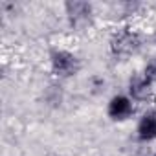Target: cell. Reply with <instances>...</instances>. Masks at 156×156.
Instances as JSON below:
<instances>
[{
	"label": "cell",
	"mask_w": 156,
	"mask_h": 156,
	"mask_svg": "<svg viewBox=\"0 0 156 156\" xmlns=\"http://www.w3.org/2000/svg\"><path fill=\"white\" fill-rule=\"evenodd\" d=\"M130 94L136 99H147L151 94V83L145 77H134L130 81Z\"/></svg>",
	"instance_id": "5b68a950"
},
{
	"label": "cell",
	"mask_w": 156,
	"mask_h": 156,
	"mask_svg": "<svg viewBox=\"0 0 156 156\" xmlns=\"http://www.w3.org/2000/svg\"><path fill=\"white\" fill-rule=\"evenodd\" d=\"M145 79L149 83H156V59L147 64V68H145Z\"/></svg>",
	"instance_id": "52a82bcc"
},
{
	"label": "cell",
	"mask_w": 156,
	"mask_h": 156,
	"mask_svg": "<svg viewBox=\"0 0 156 156\" xmlns=\"http://www.w3.org/2000/svg\"><path fill=\"white\" fill-rule=\"evenodd\" d=\"M132 103L129 98L125 96H116L110 99L108 103V116L116 121H121V119H127L130 114H132Z\"/></svg>",
	"instance_id": "3957f363"
},
{
	"label": "cell",
	"mask_w": 156,
	"mask_h": 156,
	"mask_svg": "<svg viewBox=\"0 0 156 156\" xmlns=\"http://www.w3.org/2000/svg\"><path fill=\"white\" fill-rule=\"evenodd\" d=\"M136 48H138V35L132 33V31L123 30V31L116 33L114 39H112V50L119 55H129Z\"/></svg>",
	"instance_id": "7a4b0ae2"
},
{
	"label": "cell",
	"mask_w": 156,
	"mask_h": 156,
	"mask_svg": "<svg viewBox=\"0 0 156 156\" xmlns=\"http://www.w3.org/2000/svg\"><path fill=\"white\" fill-rule=\"evenodd\" d=\"M66 9H68V13H70L73 19H79V17L90 15V6H88V4H85V2H73V4H66Z\"/></svg>",
	"instance_id": "8992f818"
},
{
	"label": "cell",
	"mask_w": 156,
	"mask_h": 156,
	"mask_svg": "<svg viewBox=\"0 0 156 156\" xmlns=\"http://www.w3.org/2000/svg\"><path fill=\"white\" fill-rule=\"evenodd\" d=\"M138 138L143 141L156 140V114L154 112H149L141 118L138 125Z\"/></svg>",
	"instance_id": "277c9868"
},
{
	"label": "cell",
	"mask_w": 156,
	"mask_h": 156,
	"mask_svg": "<svg viewBox=\"0 0 156 156\" xmlns=\"http://www.w3.org/2000/svg\"><path fill=\"white\" fill-rule=\"evenodd\" d=\"M51 68H53L55 75L68 77L79 70V62L68 51H53L51 53Z\"/></svg>",
	"instance_id": "6da1fadb"
}]
</instances>
